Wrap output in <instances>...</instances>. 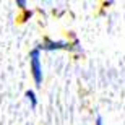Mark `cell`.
Here are the masks:
<instances>
[{"instance_id": "obj_1", "label": "cell", "mask_w": 125, "mask_h": 125, "mask_svg": "<svg viewBox=\"0 0 125 125\" xmlns=\"http://www.w3.org/2000/svg\"><path fill=\"white\" fill-rule=\"evenodd\" d=\"M29 67H31V75H32V80L37 86H41L42 83V63H41V49L36 47L29 52Z\"/></svg>"}, {"instance_id": "obj_2", "label": "cell", "mask_w": 125, "mask_h": 125, "mask_svg": "<svg viewBox=\"0 0 125 125\" xmlns=\"http://www.w3.org/2000/svg\"><path fill=\"white\" fill-rule=\"evenodd\" d=\"M41 51H59V49H72V44L70 42H63V41H51V39H44L41 46H39Z\"/></svg>"}, {"instance_id": "obj_3", "label": "cell", "mask_w": 125, "mask_h": 125, "mask_svg": "<svg viewBox=\"0 0 125 125\" xmlns=\"http://www.w3.org/2000/svg\"><path fill=\"white\" fill-rule=\"evenodd\" d=\"M26 97H28L31 107L34 109V107L37 106V97H36V94H34V91H32V89H28V91H26Z\"/></svg>"}, {"instance_id": "obj_4", "label": "cell", "mask_w": 125, "mask_h": 125, "mask_svg": "<svg viewBox=\"0 0 125 125\" xmlns=\"http://www.w3.org/2000/svg\"><path fill=\"white\" fill-rule=\"evenodd\" d=\"M16 5H18L20 8H26V5H28V3H26L24 0H16Z\"/></svg>"}, {"instance_id": "obj_5", "label": "cell", "mask_w": 125, "mask_h": 125, "mask_svg": "<svg viewBox=\"0 0 125 125\" xmlns=\"http://www.w3.org/2000/svg\"><path fill=\"white\" fill-rule=\"evenodd\" d=\"M94 125H104V124H102V117L101 115L96 117V124H94Z\"/></svg>"}]
</instances>
